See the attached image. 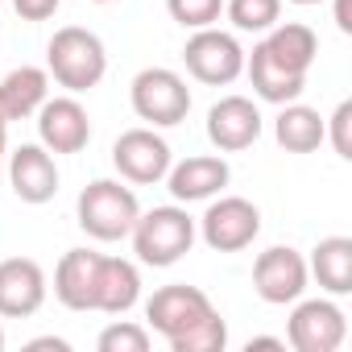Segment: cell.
<instances>
[{
    "label": "cell",
    "mask_w": 352,
    "mask_h": 352,
    "mask_svg": "<svg viewBox=\"0 0 352 352\" xmlns=\"http://www.w3.org/2000/svg\"><path fill=\"white\" fill-rule=\"evenodd\" d=\"M224 13L241 34H270L282 17V0H224Z\"/></svg>",
    "instance_id": "obj_23"
},
{
    "label": "cell",
    "mask_w": 352,
    "mask_h": 352,
    "mask_svg": "<svg viewBox=\"0 0 352 352\" xmlns=\"http://www.w3.org/2000/svg\"><path fill=\"white\" fill-rule=\"evenodd\" d=\"M46 71L54 75L58 87H67L71 96L91 91L104 71H108V50L100 42V34L83 30V25H63L50 46H46Z\"/></svg>",
    "instance_id": "obj_2"
},
{
    "label": "cell",
    "mask_w": 352,
    "mask_h": 352,
    "mask_svg": "<svg viewBox=\"0 0 352 352\" xmlns=\"http://www.w3.org/2000/svg\"><path fill=\"white\" fill-rule=\"evenodd\" d=\"M323 141H331L340 157H352V100H340L331 120H323Z\"/></svg>",
    "instance_id": "obj_26"
},
{
    "label": "cell",
    "mask_w": 352,
    "mask_h": 352,
    "mask_svg": "<svg viewBox=\"0 0 352 352\" xmlns=\"http://www.w3.org/2000/svg\"><path fill=\"white\" fill-rule=\"evenodd\" d=\"M38 137L50 153H79L91 141V116L75 96H54L38 108Z\"/></svg>",
    "instance_id": "obj_11"
},
{
    "label": "cell",
    "mask_w": 352,
    "mask_h": 352,
    "mask_svg": "<svg viewBox=\"0 0 352 352\" xmlns=\"http://www.w3.org/2000/svg\"><path fill=\"white\" fill-rule=\"evenodd\" d=\"M112 166L120 170L124 183L153 187V183L166 179V170L174 166V157H170L166 137H157L153 129H129V133H120L116 145H112Z\"/></svg>",
    "instance_id": "obj_10"
},
{
    "label": "cell",
    "mask_w": 352,
    "mask_h": 352,
    "mask_svg": "<svg viewBox=\"0 0 352 352\" xmlns=\"http://www.w3.org/2000/svg\"><path fill=\"white\" fill-rule=\"evenodd\" d=\"M166 9L183 30H208V25L220 21L224 0H166Z\"/></svg>",
    "instance_id": "obj_25"
},
{
    "label": "cell",
    "mask_w": 352,
    "mask_h": 352,
    "mask_svg": "<svg viewBox=\"0 0 352 352\" xmlns=\"http://www.w3.org/2000/svg\"><path fill=\"white\" fill-rule=\"evenodd\" d=\"M307 270L315 274V282L327 290V294H348L352 290V241L348 236H327L311 249V261Z\"/></svg>",
    "instance_id": "obj_21"
},
{
    "label": "cell",
    "mask_w": 352,
    "mask_h": 352,
    "mask_svg": "<svg viewBox=\"0 0 352 352\" xmlns=\"http://www.w3.org/2000/svg\"><path fill=\"white\" fill-rule=\"evenodd\" d=\"M96 278H100V253L71 249L54 270V298L67 311H96Z\"/></svg>",
    "instance_id": "obj_16"
},
{
    "label": "cell",
    "mask_w": 352,
    "mask_h": 352,
    "mask_svg": "<svg viewBox=\"0 0 352 352\" xmlns=\"http://www.w3.org/2000/svg\"><path fill=\"white\" fill-rule=\"evenodd\" d=\"M9 183L21 204H50L58 195V166L46 145H21L9 153Z\"/></svg>",
    "instance_id": "obj_14"
},
{
    "label": "cell",
    "mask_w": 352,
    "mask_h": 352,
    "mask_svg": "<svg viewBox=\"0 0 352 352\" xmlns=\"http://www.w3.org/2000/svg\"><path fill=\"white\" fill-rule=\"evenodd\" d=\"M261 46H265V54H270L278 67H286V71H294V75H307L311 63H315V54H319V38H315V30L302 25V21H278V25L261 38Z\"/></svg>",
    "instance_id": "obj_19"
},
{
    "label": "cell",
    "mask_w": 352,
    "mask_h": 352,
    "mask_svg": "<svg viewBox=\"0 0 352 352\" xmlns=\"http://www.w3.org/2000/svg\"><path fill=\"white\" fill-rule=\"evenodd\" d=\"M348 336V319L331 298H294L286 340L294 352H336Z\"/></svg>",
    "instance_id": "obj_7"
},
{
    "label": "cell",
    "mask_w": 352,
    "mask_h": 352,
    "mask_svg": "<svg viewBox=\"0 0 352 352\" xmlns=\"http://www.w3.org/2000/svg\"><path fill=\"white\" fill-rule=\"evenodd\" d=\"M46 302V270L34 257H9L0 261V315L5 319H30Z\"/></svg>",
    "instance_id": "obj_13"
},
{
    "label": "cell",
    "mask_w": 352,
    "mask_h": 352,
    "mask_svg": "<svg viewBox=\"0 0 352 352\" xmlns=\"http://www.w3.org/2000/svg\"><path fill=\"white\" fill-rule=\"evenodd\" d=\"M245 71H249L253 91H257L265 104H294V100L302 96V87H307V75H294V71L278 67V63L265 54L261 42L253 46V54H245Z\"/></svg>",
    "instance_id": "obj_20"
},
{
    "label": "cell",
    "mask_w": 352,
    "mask_h": 352,
    "mask_svg": "<svg viewBox=\"0 0 352 352\" xmlns=\"http://www.w3.org/2000/svg\"><path fill=\"white\" fill-rule=\"evenodd\" d=\"M58 5L63 0H13V9H17L21 21H50L58 13Z\"/></svg>",
    "instance_id": "obj_27"
},
{
    "label": "cell",
    "mask_w": 352,
    "mask_h": 352,
    "mask_svg": "<svg viewBox=\"0 0 352 352\" xmlns=\"http://www.w3.org/2000/svg\"><path fill=\"white\" fill-rule=\"evenodd\" d=\"M96 5H112V0H96Z\"/></svg>",
    "instance_id": "obj_34"
},
{
    "label": "cell",
    "mask_w": 352,
    "mask_h": 352,
    "mask_svg": "<svg viewBox=\"0 0 352 352\" xmlns=\"http://www.w3.org/2000/svg\"><path fill=\"white\" fill-rule=\"evenodd\" d=\"M257 232H261V212H257V204H249L241 195L216 199L199 220V236L216 253H241L257 241Z\"/></svg>",
    "instance_id": "obj_8"
},
{
    "label": "cell",
    "mask_w": 352,
    "mask_h": 352,
    "mask_svg": "<svg viewBox=\"0 0 352 352\" xmlns=\"http://www.w3.org/2000/svg\"><path fill=\"white\" fill-rule=\"evenodd\" d=\"M261 137V112L249 96H224L212 104L208 112V141L220 153H241L249 145H257Z\"/></svg>",
    "instance_id": "obj_12"
},
{
    "label": "cell",
    "mask_w": 352,
    "mask_h": 352,
    "mask_svg": "<svg viewBox=\"0 0 352 352\" xmlns=\"http://www.w3.org/2000/svg\"><path fill=\"white\" fill-rule=\"evenodd\" d=\"M30 348H54V352H67V340H54V336H46V340H34Z\"/></svg>",
    "instance_id": "obj_30"
},
{
    "label": "cell",
    "mask_w": 352,
    "mask_h": 352,
    "mask_svg": "<svg viewBox=\"0 0 352 352\" xmlns=\"http://www.w3.org/2000/svg\"><path fill=\"white\" fill-rule=\"evenodd\" d=\"M129 100H133V112L141 120H149L153 129H174L183 124L187 112H191V87L179 71L170 67H145L133 87H129Z\"/></svg>",
    "instance_id": "obj_5"
},
{
    "label": "cell",
    "mask_w": 352,
    "mask_h": 352,
    "mask_svg": "<svg viewBox=\"0 0 352 352\" xmlns=\"http://www.w3.org/2000/svg\"><path fill=\"white\" fill-rule=\"evenodd\" d=\"M336 25L340 34H352V0H336Z\"/></svg>",
    "instance_id": "obj_28"
},
{
    "label": "cell",
    "mask_w": 352,
    "mask_h": 352,
    "mask_svg": "<svg viewBox=\"0 0 352 352\" xmlns=\"http://www.w3.org/2000/svg\"><path fill=\"white\" fill-rule=\"evenodd\" d=\"M145 319L174 352H224L228 344V323L220 319L212 298L187 282L153 290L145 302Z\"/></svg>",
    "instance_id": "obj_1"
},
{
    "label": "cell",
    "mask_w": 352,
    "mask_h": 352,
    "mask_svg": "<svg viewBox=\"0 0 352 352\" xmlns=\"http://www.w3.org/2000/svg\"><path fill=\"white\" fill-rule=\"evenodd\" d=\"M5 145H9V120L0 112V162H5Z\"/></svg>",
    "instance_id": "obj_31"
},
{
    "label": "cell",
    "mask_w": 352,
    "mask_h": 352,
    "mask_svg": "<svg viewBox=\"0 0 352 352\" xmlns=\"http://www.w3.org/2000/svg\"><path fill=\"white\" fill-rule=\"evenodd\" d=\"M0 348H5V327H0Z\"/></svg>",
    "instance_id": "obj_33"
},
{
    "label": "cell",
    "mask_w": 352,
    "mask_h": 352,
    "mask_svg": "<svg viewBox=\"0 0 352 352\" xmlns=\"http://www.w3.org/2000/svg\"><path fill=\"white\" fill-rule=\"evenodd\" d=\"M133 253L141 265H153V270H166L174 261H183L199 236L195 220L187 216V208L170 204V208H153V212H141L137 224H133Z\"/></svg>",
    "instance_id": "obj_3"
},
{
    "label": "cell",
    "mask_w": 352,
    "mask_h": 352,
    "mask_svg": "<svg viewBox=\"0 0 352 352\" xmlns=\"http://www.w3.org/2000/svg\"><path fill=\"white\" fill-rule=\"evenodd\" d=\"M100 352H149V327L141 323H129V319H116L100 331Z\"/></svg>",
    "instance_id": "obj_24"
},
{
    "label": "cell",
    "mask_w": 352,
    "mask_h": 352,
    "mask_svg": "<svg viewBox=\"0 0 352 352\" xmlns=\"http://www.w3.org/2000/svg\"><path fill=\"white\" fill-rule=\"evenodd\" d=\"M79 228L96 241H124L141 216V204L133 195V187L116 183V179H96L79 191Z\"/></svg>",
    "instance_id": "obj_4"
},
{
    "label": "cell",
    "mask_w": 352,
    "mask_h": 352,
    "mask_svg": "<svg viewBox=\"0 0 352 352\" xmlns=\"http://www.w3.org/2000/svg\"><path fill=\"white\" fill-rule=\"evenodd\" d=\"M50 100V71L42 67H17L0 79V112L5 120H25Z\"/></svg>",
    "instance_id": "obj_18"
},
{
    "label": "cell",
    "mask_w": 352,
    "mask_h": 352,
    "mask_svg": "<svg viewBox=\"0 0 352 352\" xmlns=\"http://www.w3.org/2000/svg\"><path fill=\"white\" fill-rule=\"evenodd\" d=\"M183 63H187V71H191L199 83H208V87H228V83H236V79L245 75V50H241V42H236L232 34L216 30V25L195 30V34L187 38Z\"/></svg>",
    "instance_id": "obj_6"
},
{
    "label": "cell",
    "mask_w": 352,
    "mask_h": 352,
    "mask_svg": "<svg viewBox=\"0 0 352 352\" xmlns=\"http://www.w3.org/2000/svg\"><path fill=\"white\" fill-rule=\"evenodd\" d=\"M232 179V170L224 157H212V153H195L179 166H170L166 170V187L170 195L179 199V204H199V199H212L228 187Z\"/></svg>",
    "instance_id": "obj_15"
},
{
    "label": "cell",
    "mask_w": 352,
    "mask_h": 352,
    "mask_svg": "<svg viewBox=\"0 0 352 352\" xmlns=\"http://www.w3.org/2000/svg\"><path fill=\"white\" fill-rule=\"evenodd\" d=\"M245 348H286V340H278V336H253Z\"/></svg>",
    "instance_id": "obj_29"
},
{
    "label": "cell",
    "mask_w": 352,
    "mask_h": 352,
    "mask_svg": "<svg viewBox=\"0 0 352 352\" xmlns=\"http://www.w3.org/2000/svg\"><path fill=\"white\" fill-rule=\"evenodd\" d=\"M307 282H311L307 257L290 245H274V249L257 253V261H253V290L270 307H286V302L302 298Z\"/></svg>",
    "instance_id": "obj_9"
},
{
    "label": "cell",
    "mask_w": 352,
    "mask_h": 352,
    "mask_svg": "<svg viewBox=\"0 0 352 352\" xmlns=\"http://www.w3.org/2000/svg\"><path fill=\"white\" fill-rule=\"evenodd\" d=\"M290 5H323V0H290Z\"/></svg>",
    "instance_id": "obj_32"
},
{
    "label": "cell",
    "mask_w": 352,
    "mask_h": 352,
    "mask_svg": "<svg viewBox=\"0 0 352 352\" xmlns=\"http://www.w3.org/2000/svg\"><path fill=\"white\" fill-rule=\"evenodd\" d=\"M141 298V274L124 257H104L100 253V278H96V311L104 315H124Z\"/></svg>",
    "instance_id": "obj_17"
},
{
    "label": "cell",
    "mask_w": 352,
    "mask_h": 352,
    "mask_svg": "<svg viewBox=\"0 0 352 352\" xmlns=\"http://www.w3.org/2000/svg\"><path fill=\"white\" fill-rule=\"evenodd\" d=\"M274 137L286 153H315L323 145V116L307 104H282L278 120H274Z\"/></svg>",
    "instance_id": "obj_22"
}]
</instances>
